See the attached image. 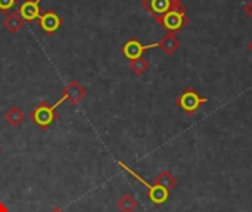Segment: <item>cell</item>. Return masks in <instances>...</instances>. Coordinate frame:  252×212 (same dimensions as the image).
Here are the masks:
<instances>
[{
    "mask_svg": "<svg viewBox=\"0 0 252 212\" xmlns=\"http://www.w3.org/2000/svg\"><path fill=\"white\" fill-rule=\"evenodd\" d=\"M245 12H247V13H248V15L252 18V0H250V3L245 6Z\"/></svg>",
    "mask_w": 252,
    "mask_h": 212,
    "instance_id": "obj_17",
    "label": "cell"
},
{
    "mask_svg": "<svg viewBox=\"0 0 252 212\" xmlns=\"http://www.w3.org/2000/svg\"><path fill=\"white\" fill-rule=\"evenodd\" d=\"M58 106H59L58 102L53 103V105H50V103H47V102H40V103H37V106L30 112V118H31V121H32L35 125H38L41 130H47V128L58 120V112H56Z\"/></svg>",
    "mask_w": 252,
    "mask_h": 212,
    "instance_id": "obj_2",
    "label": "cell"
},
{
    "mask_svg": "<svg viewBox=\"0 0 252 212\" xmlns=\"http://www.w3.org/2000/svg\"><path fill=\"white\" fill-rule=\"evenodd\" d=\"M50 212H65V211H63L62 208H59V207H56V208H53V210H52V211H50Z\"/></svg>",
    "mask_w": 252,
    "mask_h": 212,
    "instance_id": "obj_19",
    "label": "cell"
},
{
    "mask_svg": "<svg viewBox=\"0 0 252 212\" xmlns=\"http://www.w3.org/2000/svg\"><path fill=\"white\" fill-rule=\"evenodd\" d=\"M139 207V202L136 201V198L130 193L123 195L118 201H117V208L120 212H134Z\"/></svg>",
    "mask_w": 252,
    "mask_h": 212,
    "instance_id": "obj_14",
    "label": "cell"
},
{
    "mask_svg": "<svg viewBox=\"0 0 252 212\" xmlns=\"http://www.w3.org/2000/svg\"><path fill=\"white\" fill-rule=\"evenodd\" d=\"M151 68V63L146 58H137V59H133L130 61V69L133 71L134 75H143L148 69Z\"/></svg>",
    "mask_w": 252,
    "mask_h": 212,
    "instance_id": "obj_15",
    "label": "cell"
},
{
    "mask_svg": "<svg viewBox=\"0 0 252 212\" xmlns=\"http://www.w3.org/2000/svg\"><path fill=\"white\" fill-rule=\"evenodd\" d=\"M87 96V90L86 87H83L77 80H71L62 90V97L58 100L59 105H62L63 102H69L71 105H78L83 99H86Z\"/></svg>",
    "mask_w": 252,
    "mask_h": 212,
    "instance_id": "obj_5",
    "label": "cell"
},
{
    "mask_svg": "<svg viewBox=\"0 0 252 212\" xmlns=\"http://www.w3.org/2000/svg\"><path fill=\"white\" fill-rule=\"evenodd\" d=\"M154 47H158V43L143 44V43H140L137 38H131V40H128V41L124 43V46H123L121 50H123V55H124L127 59L133 61V59L142 58L143 53H145L146 50L154 49Z\"/></svg>",
    "mask_w": 252,
    "mask_h": 212,
    "instance_id": "obj_7",
    "label": "cell"
},
{
    "mask_svg": "<svg viewBox=\"0 0 252 212\" xmlns=\"http://www.w3.org/2000/svg\"><path fill=\"white\" fill-rule=\"evenodd\" d=\"M118 165H120L124 171H127L130 176H133L136 180H139V182L148 189V198H149V201H151L154 205L159 207V205H164V204L168 201V198H170V190H167L165 187L158 186V184H149L146 180H143L137 173H134L131 168H128V167H127L124 162H121V161H118Z\"/></svg>",
    "mask_w": 252,
    "mask_h": 212,
    "instance_id": "obj_4",
    "label": "cell"
},
{
    "mask_svg": "<svg viewBox=\"0 0 252 212\" xmlns=\"http://www.w3.org/2000/svg\"><path fill=\"white\" fill-rule=\"evenodd\" d=\"M24 120H25V114L19 106H12L4 112V121L13 128H18L24 122Z\"/></svg>",
    "mask_w": 252,
    "mask_h": 212,
    "instance_id": "obj_12",
    "label": "cell"
},
{
    "mask_svg": "<svg viewBox=\"0 0 252 212\" xmlns=\"http://www.w3.org/2000/svg\"><path fill=\"white\" fill-rule=\"evenodd\" d=\"M180 3V0H142V7L158 19Z\"/></svg>",
    "mask_w": 252,
    "mask_h": 212,
    "instance_id": "obj_6",
    "label": "cell"
},
{
    "mask_svg": "<svg viewBox=\"0 0 252 212\" xmlns=\"http://www.w3.org/2000/svg\"><path fill=\"white\" fill-rule=\"evenodd\" d=\"M18 3H19V0H0V12L7 15L12 10V7L16 6Z\"/></svg>",
    "mask_w": 252,
    "mask_h": 212,
    "instance_id": "obj_16",
    "label": "cell"
},
{
    "mask_svg": "<svg viewBox=\"0 0 252 212\" xmlns=\"http://www.w3.org/2000/svg\"><path fill=\"white\" fill-rule=\"evenodd\" d=\"M38 27L46 34H55L62 27V18L53 9H47L44 13L40 15V18H38Z\"/></svg>",
    "mask_w": 252,
    "mask_h": 212,
    "instance_id": "obj_8",
    "label": "cell"
},
{
    "mask_svg": "<svg viewBox=\"0 0 252 212\" xmlns=\"http://www.w3.org/2000/svg\"><path fill=\"white\" fill-rule=\"evenodd\" d=\"M41 0H24L19 4L18 13L25 22H32L40 18L41 15V7H40Z\"/></svg>",
    "mask_w": 252,
    "mask_h": 212,
    "instance_id": "obj_9",
    "label": "cell"
},
{
    "mask_svg": "<svg viewBox=\"0 0 252 212\" xmlns=\"http://www.w3.org/2000/svg\"><path fill=\"white\" fill-rule=\"evenodd\" d=\"M0 155H1V148H0Z\"/></svg>",
    "mask_w": 252,
    "mask_h": 212,
    "instance_id": "obj_21",
    "label": "cell"
},
{
    "mask_svg": "<svg viewBox=\"0 0 252 212\" xmlns=\"http://www.w3.org/2000/svg\"><path fill=\"white\" fill-rule=\"evenodd\" d=\"M24 24H25V21L21 18V15L18 12H9L6 15V18L3 19V27L12 34H18L19 30L24 27Z\"/></svg>",
    "mask_w": 252,
    "mask_h": 212,
    "instance_id": "obj_11",
    "label": "cell"
},
{
    "mask_svg": "<svg viewBox=\"0 0 252 212\" xmlns=\"http://www.w3.org/2000/svg\"><path fill=\"white\" fill-rule=\"evenodd\" d=\"M158 47L165 53V55H174L179 47H180V41L177 38L176 34L173 32H167L159 41H158Z\"/></svg>",
    "mask_w": 252,
    "mask_h": 212,
    "instance_id": "obj_10",
    "label": "cell"
},
{
    "mask_svg": "<svg viewBox=\"0 0 252 212\" xmlns=\"http://www.w3.org/2000/svg\"><path fill=\"white\" fill-rule=\"evenodd\" d=\"M154 184H158V186L165 187L167 190H171V189H174L177 186V179L170 171L164 170V171L158 173V176L154 180Z\"/></svg>",
    "mask_w": 252,
    "mask_h": 212,
    "instance_id": "obj_13",
    "label": "cell"
},
{
    "mask_svg": "<svg viewBox=\"0 0 252 212\" xmlns=\"http://www.w3.org/2000/svg\"><path fill=\"white\" fill-rule=\"evenodd\" d=\"M248 49H250V50H251V52H252V41H251V43H250V46H248Z\"/></svg>",
    "mask_w": 252,
    "mask_h": 212,
    "instance_id": "obj_20",
    "label": "cell"
},
{
    "mask_svg": "<svg viewBox=\"0 0 252 212\" xmlns=\"http://www.w3.org/2000/svg\"><path fill=\"white\" fill-rule=\"evenodd\" d=\"M208 102V97H202L199 96V93L192 89V87H188L186 90L182 91V94L176 99V105L188 115V117H192L195 115L199 108Z\"/></svg>",
    "mask_w": 252,
    "mask_h": 212,
    "instance_id": "obj_3",
    "label": "cell"
},
{
    "mask_svg": "<svg viewBox=\"0 0 252 212\" xmlns=\"http://www.w3.org/2000/svg\"><path fill=\"white\" fill-rule=\"evenodd\" d=\"M0 212H10V210L7 208V205L4 202H0Z\"/></svg>",
    "mask_w": 252,
    "mask_h": 212,
    "instance_id": "obj_18",
    "label": "cell"
},
{
    "mask_svg": "<svg viewBox=\"0 0 252 212\" xmlns=\"http://www.w3.org/2000/svg\"><path fill=\"white\" fill-rule=\"evenodd\" d=\"M188 9L183 3L177 4L176 7H173L171 10H168L165 15H162L161 18L157 19V22L165 28L168 32H179L182 31L188 24H189V16H188Z\"/></svg>",
    "mask_w": 252,
    "mask_h": 212,
    "instance_id": "obj_1",
    "label": "cell"
}]
</instances>
